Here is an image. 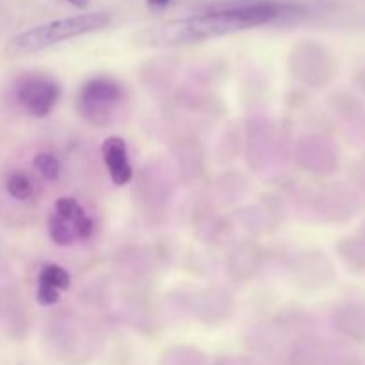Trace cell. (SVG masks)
<instances>
[{
	"mask_svg": "<svg viewBox=\"0 0 365 365\" xmlns=\"http://www.w3.org/2000/svg\"><path fill=\"white\" fill-rule=\"evenodd\" d=\"M61 96V88L48 75H25L16 88V98L29 114L43 118L52 113Z\"/></svg>",
	"mask_w": 365,
	"mask_h": 365,
	"instance_id": "277c9868",
	"label": "cell"
},
{
	"mask_svg": "<svg viewBox=\"0 0 365 365\" xmlns=\"http://www.w3.org/2000/svg\"><path fill=\"white\" fill-rule=\"evenodd\" d=\"M36 299H38L39 305H43V307L56 305V303L61 299V292L52 291V289L38 287V294H36Z\"/></svg>",
	"mask_w": 365,
	"mask_h": 365,
	"instance_id": "7c38bea8",
	"label": "cell"
},
{
	"mask_svg": "<svg viewBox=\"0 0 365 365\" xmlns=\"http://www.w3.org/2000/svg\"><path fill=\"white\" fill-rule=\"evenodd\" d=\"M6 189L14 200H20V202H24V200H29L32 196V192H34V187H32L31 178H29L25 173L11 175V177L7 178Z\"/></svg>",
	"mask_w": 365,
	"mask_h": 365,
	"instance_id": "ba28073f",
	"label": "cell"
},
{
	"mask_svg": "<svg viewBox=\"0 0 365 365\" xmlns=\"http://www.w3.org/2000/svg\"><path fill=\"white\" fill-rule=\"evenodd\" d=\"M56 214L59 217H63V220H66L68 223H71V227H73V223H77L81 217L86 216L84 209H82L81 205H78L77 200L73 198H59L56 202Z\"/></svg>",
	"mask_w": 365,
	"mask_h": 365,
	"instance_id": "30bf717a",
	"label": "cell"
},
{
	"mask_svg": "<svg viewBox=\"0 0 365 365\" xmlns=\"http://www.w3.org/2000/svg\"><path fill=\"white\" fill-rule=\"evenodd\" d=\"M64 2L71 4V6L78 7V9H84V7H88L89 0H64Z\"/></svg>",
	"mask_w": 365,
	"mask_h": 365,
	"instance_id": "5bb4252c",
	"label": "cell"
},
{
	"mask_svg": "<svg viewBox=\"0 0 365 365\" xmlns=\"http://www.w3.org/2000/svg\"><path fill=\"white\" fill-rule=\"evenodd\" d=\"M146 4H148L152 9H164L166 6H170L171 0H146Z\"/></svg>",
	"mask_w": 365,
	"mask_h": 365,
	"instance_id": "4fadbf2b",
	"label": "cell"
},
{
	"mask_svg": "<svg viewBox=\"0 0 365 365\" xmlns=\"http://www.w3.org/2000/svg\"><path fill=\"white\" fill-rule=\"evenodd\" d=\"M48 235L57 246H70L77 239L71 223L57 216L56 212L48 217Z\"/></svg>",
	"mask_w": 365,
	"mask_h": 365,
	"instance_id": "52a82bcc",
	"label": "cell"
},
{
	"mask_svg": "<svg viewBox=\"0 0 365 365\" xmlns=\"http://www.w3.org/2000/svg\"><path fill=\"white\" fill-rule=\"evenodd\" d=\"M39 287L52 289V291H66L70 287V274L64 267L57 266V264H46L39 273Z\"/></svg>",
	"mask_w": 365,
	"mask_h": 365,
	"instance_id": "8992f818",
	"label": "cell"
},
{
	"mask_svg": "<svg viewBox=\"0 0 365 365\" xmlns=\"http://www.w3.org/2000/svg\"><path fill=\"white\" fill-rule=\"evenodd\" d=\"M109 24L110 16L107 13H84L77 14V16L61 18V20L48 21V24L38 25V27L16 34L7 43L6 53L9 57L32 56V53L50 48L57 43L100 31Z\"/></svg>",
	"mask_w": 365,
	"mask_h": 365,
	"instance_id": "7a4b0ae2",
	"label": "cell"
},
{
	"mask_svg": "<svg viewBox=\"0 0 365 365\" xmlns=\"http://www.w3.org/2000/svg\"><path fill=\"white\" fill-rule=\"evenodd\" d=\"M123 98V88L116 81L106 77L91 78L78 93V110L89 123L107 125Z\"/></svg>",
	"mask_w": 365,
	"mask_h": 365,
	"instance_id": "3957f363",
	"label": "cell"
},
{
	"mask_svg": "<svg viewBox=\"0 0 365 365\" xmlns=\"http://www.w3.org/2000/svg\"><path fill=\"white\" fill-rule=\"evenodd\" d=\"M280 14L282 7L271 2L230 7V9L212 11V13L198 14V16L178 18V20L166 21V24L153 25V27L138 32L135 43L143 48L187 46L271 24Z\"/></svg>",
	"mask_w": 365,
	"mask_h": 365,
	"instance_id": "6da1fadb",
	"label": "cell"
},
{
	"mask_svg": "<svg viewBox=\"0 0 365 365\" xmlns=\"http://www.w3.org/2000/svg\"><path fill=\"white\" fill-rule=\"evenodd\" d=\"M34 168L46 178V180H57L61 173V164L53 153L43 152L34 157Z\"/></svg>",
	"mask_w": 365,
	"mask_h": 365,
	"instance_id": "9c48e42d",
	"label": "cell"
},
{
	"mask_svg": "<svg viewBox=\"0 0 365 365\" xmlns=\"http://www.w3.org/2000/svg\"><path fill=\"white\" fill-rule=\"evenodd\" d=\"M102 155L103 163H106L107 171L110 175V180L116 185H125L132 180L130 163H128L127 153V143L120 138V135H110L103 141L102 145Z\"/></svg>",
	"mask_w": 365,
	"mask_h": 365,
	"instance_id": "5b68a950",
	"label": "cell"
},
{
	"mask_svg": "<svg viewBox=\"0 0 365 365\" xmlns=\"http://www.w3.org/2000/svg\"><path fill=\"white\" fill-rule=\"evenodd\" d=\"M93 230H95V223H93L91 217L86 214L84 217H81V220L77 221V223H73V232H75V237L77 239H88L93 235Z\"/></svg>",
	"mask_w": 365,
	"mask_h": 365,
	"instance_id": "8fae6325",
	"label": "cell"
}]
</instances>
